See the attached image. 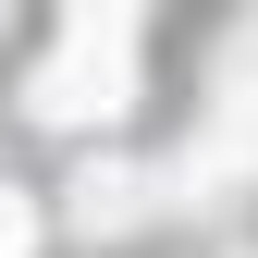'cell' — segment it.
Listing matches in <instances>:
<instances>
[{
	"label": "cell",
	"instance_id": "cell-1",
	"mask_svg": "<svg viewBox=\"0 0 258 258\" xmlns=\"http://www.w3.org/2000/svg\"><path fill=\"white\" fill-rule=\"evenodd\" d=\"M123 49H136V25H123V13H74V25H61V49L37 61V111H49V123L111 111V99H123Z\"/></svg>",
	"mask_w": 258,
	"mask_h": 258
},
{
	"label": "cell",
	"instance_id": "cell-2",
	"mask_svg": "<svg viewBox=\"0 0 258 258\" xmlns=\"http://www.w3.org/2000/svg\"><path fill=\"white\" fill-rule=\"evenodd\" d=\"M136 209H148V172H136V160H86V172H74V234H123Z\"/></svg>",
	"mask_w": 258,
	"mask_h": 258
},
{
	"label": "cell",
	"instance_id": "cell-3",
	"mask_svg": "<svg viewBox=\"0 0 258 258\" xmlns=\"http://www.w3.org/2000/svg\"><path fill=\"white\" fill-rule=\"evenodd\" d=\"M0 258H37V209H25L13 184H0Z\"/></svg>",
	"mask_w": 258,
	"mask_h": 258
}]
</instances>
